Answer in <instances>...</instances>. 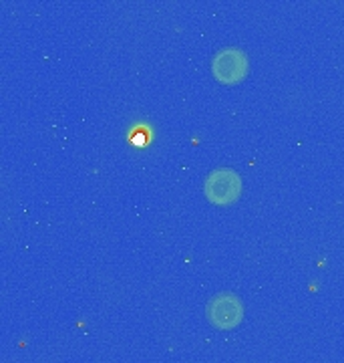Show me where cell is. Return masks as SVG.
<instances>
[{
  "mask_svg": "<svg viewBox=\"0 0 344 363\" xmlns=\"http://www.w3.org/2000/svg\"><path fill=\"white\" fill-rule=\"evenodd\" d=\"M207 317L217 329H234L236 325H240L243 317L242 303L231 293H222L210 301Z\"/></svg>",
  "mask_w": 344,
  "mask_h": 363,
  "instance_id": "3",
  "label": "cell"
},
{
  "mask_svg": "<svg viewBox=\"0 0 344 363\" xmlns=\"http://www.w3.org/2000/svg\"><path fill=\"white\" fill-rule=\"evenodd\" d=\"M212 71L219 83H226V85L240 83L248 75V57L240 49H231V47L222 49L214 57Z\"/></svg>",
  "mask_w": 344,
  "mask_h": 363,
  "instance_id": "2",
  "label": "cell"
},
{
  "mask_svg": "<svg viewBox=\"0 0 344 363\" xmlns=\"http://www.w3.org/2000/svg\"><path fill=\"white\" fill-rule=\"evenodd\" d=\"M205 196L212 204H219V206H226V204H234L240 192H242V180L240 176L229 168H219L214 169L204 184Z\"/></svg>",
  "mask_w": 344,
  "mask_h": 363,
  "instance_id": "1",
  "label": "cell"
}]
</instances>
